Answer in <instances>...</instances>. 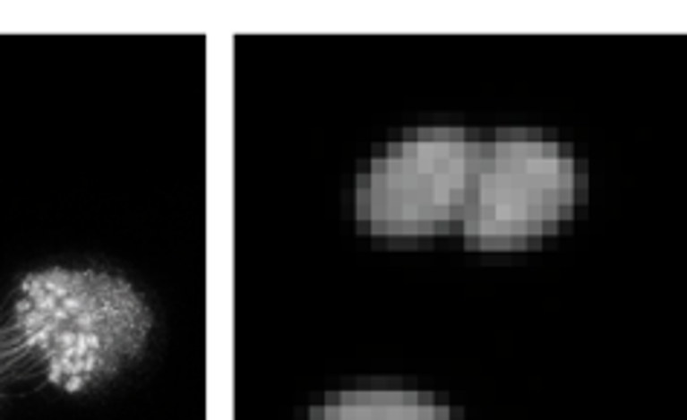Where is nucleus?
<instances>
[{
	"label": "nucleus",
	"instance_id": "nucleus-2",
	"mask_svg": "<svg viewBox=\"0 0 687 420\" xmlns=\"http://www.w3.org/2000/svg\"><path fill=\"white\" fill-rule=\"evenodd\" d=\"M578 197V166L557 142L534 133H502L478 145L464 241L476 250H505L554 229Z\"/></svg>",
	"mask_w": 687,
	"mask_h": 420
},
{
	"label": "nucleus",
	"instance_id": "nucleus-3",
	"mask_svg": "<svg viewBox=\"0 0 687 420\" xmlns=\"http://www.w3.org/2000/svg\"><path fill=\"white\" fill-rule=\"evenodd\" d=\"M478 142L461 128H421L389 145L357 183L360 224L386 238H418L461 218Z\"/></svg>",
	"mask_w": 687,
	"mask_h": 420
},
{
	"label": "nucleus",
	"instance_id": "nucleus-1",
	"mask_svg": "<svg viewBox=\"0 0 687 420\" xmlns=\"http://www.w3.org/2000/svg\"><path fill=\"white\" fill-rule=\"evenodd\" d=\"M151 311L125 279L50 267L18 284L15 348L58 389L82 391L116 374L145 348Z\"/></svg>",
	"mask_w": 687,
	"mask_h": 420
},
{
	"label": "nucleus",
	"instance_id": "nucleus-4",
	"mask_svg": "<svg viewBox=\"0 0 687 420\" xmlns=\"http://www.w3.org/2000/svg\"><path fill=\"white\" fill-rule=\"evenodd\" d=\"M311 420H456L444 406L412 391H346L313 409Z\"/></svg>",
	"mask_w": 687,
	"mask_h": 420
}]
</instances>
